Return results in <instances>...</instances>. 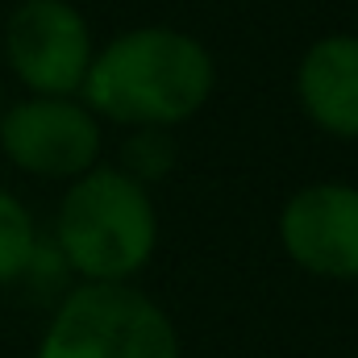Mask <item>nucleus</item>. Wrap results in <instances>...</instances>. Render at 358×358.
<instances>
[{
  "mask_svg": "<svg viewBox=\"0 0 358 358\" xmlns=\"http://www.w3.org/2000/svg\"><path fill=\"white\" fill-rule=\"evenodd\" d=\"M125 176H134L138 183H150V179H163L176 163V146L167 138V129H134L129 142H125Z\"/></svg>",
  "mask_w": 358,
  "mask_h": 358,
  "instance_id": "obj_9",
  "label": "nucleus"
},
{
  "mask_svg": "<svg viewBox=\"0 0 358 358\" xmlns=\"http://www.w3.org/2000/svg\"><path fill=\"white\" fill-rule=\"evenodd\" d=\"M217 88L208 46L171 25H142L92 55L84 104L92 117L129 129H171L196 117Z\"/></svg>",
  "mask_w": 358,
  "mask_h": 358,
  "instance_id": "obj_1",
  "label": "nucleus"
},
{
  "mask_svg": "<svg viewBox=\"0 0 358 358\" xmlns=\"http://www.w3.org/2000/svg\"><path fill=\"white\" fill-rule=\"evenodd\" d=\"M34 358H183L171 313L134 283H76Z\"/></svg>",
  "mask_w": 358,
  "mask_h": 358,
  "instance_id": "obj_3",
  "label": "nucleus"
},
{
  "mask_svg": "<svg viewBox=\"0 0 358 358\" xmlns=\"http://www.w3.org/2000/svg\"><path fill=\"white\" fill-rule=\"evenodd\" d=\"M38 225H34V213L8 192L0 187V287L8 283H21L25 271L38 255Z\"/></svg>",
  "mask_w": 358,
  "mask_h": 358,
  "instance_id": "obj_8",
  "label": "nucleus"
},
{
  "mask_svg": "<svg viewBox=\"0 0 358 358\" xmlns=\"http://www.w3.org/2000/svg\"><path fill=\"white\" fill-rule=\"evenodd\" d=\"M0 113H4V104H0Z\"/></svg>",
  "mask_w": 358,
  "mask_h": 358,
  "instance_id": "obj_10",
  "label": "nucleus"
},
{
  "mask_svg": "<svg viewBox=\"0 0 358 358\" xmlns=\"http://www.w3.org/2000/svg\"><path fill=\"white\" fill-rule=\"evenodd\" d=\"M13 76L34 96H76L92 63V34L71 0H21L4 25Z\"/></svg>",
  "mask_w": 358,
  "mask_h": 358,
  "instance_id": "obj_5",
  "label": "nucleus"
},
{
  "mask_svg": "<svg viewBox=\"0 0 358 358\" xmlns=\"http://www.w3.org/2000/svg\"><path fill=\"white\" fill-rule=\"evenodd\" d=\"M296 100L317 129L358 142V34H325L304 50Z\"/></svg>",
  "mask_w": 358,
  "mask_h": 358,
  "instance_id": "obj_7",
  "label": "nucleus"
},
{
  "mask_svg": "<svg viewBox=\"0 0 358 358\" xmlns=\"http://www.w3.org/2000/svg\"><path fill=\"white\" fill-rule=\"evenodd\" d=\"M0 150L25 176L80 179L100 159V121L84 100L25 96L0 113Z\"/></svg>",
  "mask_w": 358,
  "mask_h": 358,
  "instance_id": "obj_4",
  "label": "nucleus"
},
{
  "mask_svg": "<svg viewBox=\"0 0 358 358\" xmlns=\"http://www.w3.org/2000/svg\"><path fill=\"white\" fill-rule=\"evenodd\" d=\"M279 246L317 279H358V187L308 183L279 208Z\"/></svg>",
  "mask_w": 358,
  "mask_h": 358,
  "instance_id": "obj_6",
  "label": "nucleus"
},
{
  "mask_svg": "<svg viewBox=\"0 0 358 358\" xmlns=\"http://www.w3.org/2000/svg\"><path fill=\"white\" fill-rule=\"evenodd\" d=\"M159 213L146 183L121 167H92L63 192L55 250L80 283H129L155 259Z\"/></svg>",
  "mask_w": 358,
  "mask_h": 358,
  "instance_id": "obj_2",
  "label": "nucleus"
}]
</instances>
